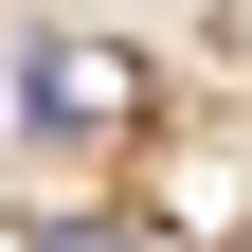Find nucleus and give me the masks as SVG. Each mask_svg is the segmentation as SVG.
<instances>
[{
	"label": "nucleus",
	"mask_w": 252,
	"mask_h": 252,
	"mask_svg": "<svg viewBox=\"0 0 252 252\" xmlns=\"http://www.w3.org/2000/svg\"><path fill=\"white\" fill-rule=\"evenodd\" d=\"M36 252H126V234H90V216H54V234H36Z\"/></svg>",
	"instance_id": "nucleus-2"
},
{
	"label": "nucleus",
	"mask_w": 252,
	"mask_h": 252,
	"mask_svg": "<svg viewBox=\"0 0 252 252\" xmlns=\"http://www.w3.org/2000/svg\"><path fill=\"white\" fill-rule=\"evenodd\" d=\"M18 108H36V126H126V108H144V72L90 54V36H54V54H18Z\"/></svg>",
	"instance_id": "nucleus-1"
}]
</instances>
